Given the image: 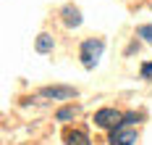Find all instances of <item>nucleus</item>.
<instances>
[{
  "mask_svg": "<svg viewBox=\"0 0 152 145\" xmlns=\"http://www.w3.org/2000/svg\"><path fill=\"white\" fill-rule=\"evenodd\" d=\"M142 119V113H123V121L115 129H110V145H134L137 143V121Z\"/></svg>",
  "mask_w": 152,
  "mask_h": 145,
  "instance_id": "1",
  "label": "nucleus"
},
{
  "mask_svg": "<svg viewBox=\"0 0 152 145\" xmlns=\"http://www.w3.org/2000/svg\"><path fill=\"white\" fill-rule=\"evenodd\" d=\"M102 50H105V42H102V40H97V37L84 40L81 48H79L81 66H84V69H94V66L100 64V58H102Z\"/></svg>",
  "mask_w": 152,
  "mask_h": 145,
  "instance_id": "2",
  "label": "nucleus"
},
{
  "mask_svg": "<svg viewBox=\"0 0 152 145\" xmlns=\"http://www.w3.org/2000/svg\"><path fill=\"white\" fill-rule=\"evenodd\" d=\"M121 121H123V113L115 111V108H100L94 113V124L102 129H115Z\"/></svg>",
  "mask_w": 152,
  "mask_h": 145,
  "instance_id": "3",
  "label": "nucleus"
},
{
  "mask_svg": "<svg viewBox=\"0 0 152 145\" xmlns=\"http://www.w3.org/2000/svg\"><path fill=\"white\" fill-rule=\"evenodd\" d=\"M76 95H79V90L68 87V84H53V87L39 90V98H53V100H74Z\"/></svg>",
  "mask_w": 152,
  "mask_h": 145,
  "instance_id": "4",
  "label": "nucleus"
},
{
  "mask_svg": "<svg viewBox=\"0 0 152 145\" xmlns=\"http://www.w3.org/2000/svg\"><path fill=\"white\" fill-rule=\"evenodd\" d=\"M61 18H63V24H66L68 29L81 27V11H79L76 5H63L61 8Z\"/></svg>",
  "mask_w": 152,
  "mask_h": 145,
  "instance_id": "5",
  "label": "nucleus"
},
{
  "mask_svg": "<svg viewBox=\"0 0 152 145\" xmlns=\"http://www.w3.org/2000/svg\"><path fill=\"white\" fill-rule=\"evenodd\" d=\"M66 145H89V135L84 129H68L66 132Z\"/></svg>",
  "mask_w": 152,
  "mask_h": 145,
  "instance_id": "6",
  "label": "nucleus"
},
{
  "mask_svg": "<svg viewBox=\"0 0 152 145\" xmlns=\"http://www.w3.org/2000/svg\"><path fill=\"white\" fill-rule=\"evenodd\" d=\"M34 48H37V53H50V50L55 48V40L50 37L47 32H42L39 37H37V42H34Z\"/></svg>",
  "mask_w": 152,
  "mask_h": 145,
  "instance_id": "7",
  "label": "nucleus"
},
{
  "mask_svg": "<svg viewBox=\"0 0 152 145\" xmlns=\"http://www.w3.org/2000/svg\"><path fill=\"white\" fill-rule=\"evenodd\" d=\"M76 113H79V108H76V106H63V108H58L55 119H58V121H68V119H74Z\"/></svg>",
  "mask_w": 152,
  "mask_h": 145,
  "instance_id": "8",
  "label": "nucleus"
},
{
  "mask_svg": "<svg viewBox=\"0 0 152 145\" xmlns=\"http://www.w3.org/2000/svg\"><path fill=\"white\" fill-rule=\"evenodd\" d=\"M137 37H142L144 42H150V45H152V24H142V27H137Z\"/></svg>",
  "mask_w": 152,
  "mask_h": 145,
  "instance_id": "9",
  "label": "nucleus"
},
{
  "mask_svg": "<svg viewBox=\"0 0 152 145\" xmlns=\"http://www.w3.org/2000/svg\"><path fill=\"white\" fill-rule=\"evenodd\" d=\"M142 77H144V79H150V77H152V61L142 66Z\"/></svg>",
  "mask_w": 152,
  "mask_h": 145,
  "instance_id": "10",
  "label": "nucleus"
}]
</instances>
